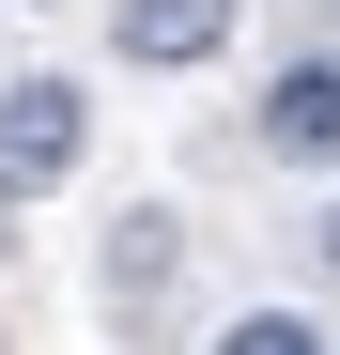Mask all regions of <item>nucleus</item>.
<instances>
[{
	"label": "nucleus",
	"instance_id": "f257e3e1",
	"mask_svg": "<svg viewBox=\"0 0 340 355\" xmlns=\"http://www.w3.org/2000/svg\"><path fill=\"white\" fill-rule=\"evenodd\" d=\"M78 139H93L78 78H16V93H0V201H46L78 170Z\"/></svg>",
	"mask_w": 340,
	"mask_h": 355
},
{
	"label": "nucleus",
	"instance_id": "39448f33",
	"mask_svg": "<svg viewBox=\"0 0 340 355\" xmlns=\"http://www.w3.org/2000/svg\"><path fill=\"white\" fill-rule=\"evenodd\" d=\"M309 248H325V278H340V201H325V216H309Z\"/></svg>",
	"mask_w": 340,
	"mask_h": 355
},
{
	"label": "nucleus",
	"instance_id": "20e7f679",
	"mask_svg": "<svg viewBox=\"0 0 340 355\" xmlns=\"http://www.w3.org/2000/svg\"><path fill=\"white\" fill-rule=\"evenodd\" d=\"M216 355H325V324H309V309H232Z\"/></svg>",
	"mask_w": 340,
	"mask_h": 355
},
{
	"label": "nucleus",
	"instance_id": "7ed1b4c3",
	"mask_svg": "<svg viewBox=\"0 0 340 355\" xmlns=\"http://www.w3.org/2000/svg\"><path fill=\"white\" fill-rule=\"evenodd\" d=\"M108 46H124L139 78H186L232 46V0H108Z\"/></svg>",
	"mask_w": 340,
	"mask_h": 355
},
{
	"label": "nucleus",
	"instance_id": "f03ea898",
	"mask_svg": "<svg viewBox=\"0 0 340 355\" xmlns=\"http://www.w3.org/2000/svg\"><path fill=\"white\" fill-rule=\"evenodd\" d=\"M263 155L278 170H340V46H309V62L263 78Z\"/></svg>",
	"mask_w": 340,
	"mask_h": 355
}]
</instances>
